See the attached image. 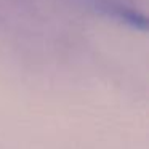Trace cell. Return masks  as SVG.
Wrapping results in <instances>:
<instances>
[{
    "mask_svg": "<svg viewBox=\"0 0 149 149\" xmlns=\"http://www.w3.org/2000/svg\"><path fill=\"white\" fill-rule=\"evenodd\" d=\"M95 8H96V11L114 18V19L127 24V26L136 27V29L141 31L146 29V18L141 13H138V11L132 10L128 7H123L122 3H117L114 0H96Z\"/></svg>",
    "mask_w": 149,
    "mask_h": 149,
    "instance_id": "obj_1",
    "label": "cell"
}]
</instances>
